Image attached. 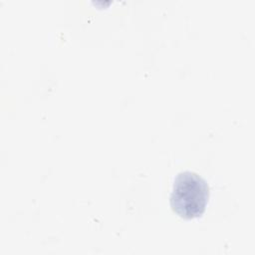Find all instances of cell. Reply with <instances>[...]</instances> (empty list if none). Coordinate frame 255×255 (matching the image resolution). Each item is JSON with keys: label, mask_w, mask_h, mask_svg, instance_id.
I'll list each match as a JSON object with an SVG mask.
<instances>
[{"label": "cell", "mask_w": 255, "mask_h": 255, "mask_svg": "<svg viewBox=\"0 0 255 255\" xmlns=\"http://www.w3.org/2000/svg\"><path fill=\"white\" fill-rule=\"evenodd\" d=\"M209 198V186L197 173L179 172L173 181L170 194L172 210L184 219L199 217L205 211Z\"/></svg>", "instance_id": "obj_1"}]
</instances>
